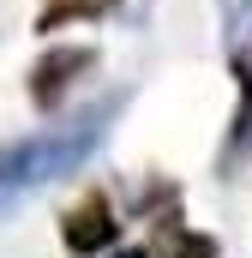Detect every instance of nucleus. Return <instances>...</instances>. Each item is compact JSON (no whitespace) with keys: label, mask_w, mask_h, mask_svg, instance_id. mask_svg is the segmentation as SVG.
Here are the masks:
<instances>
[{"label":"nucleus","mask_w":252,"mask_h":258,"mask_svg":"<svg viewBox=\"0 0 252 258\" xmlns=\"http://www.w3.org/2000/svg\"><path fill=\"white\" fill-rule=\"evenodd\" d=\"M114 0H54V6H42V18H36V30L48 36V30H60L66 18H96V12H108Z\"/></svg>","instance_id":"39448f33"},{"label":"nucleus","mask_w":252,"mask_h":258,"mask_svg":"<svg viewBox=\"0 0 252 258\" xmlns=\"http://www.w3.org/2000/svg\"><path fill=\"white\" fill-rule=\"evenodd\" d=\"M84 72H96V48H48L42 60L30 66V96L48 108V102H60Z\"/></svg>","instance_id":"7ed1b4c3"},{"label":"nucleus","mask_w":252,"mask_h":258,"mask_svg":"<svg viewBox=\"0 0 252 258\" xmlns=\"http://www.w3.org/2000/svg\"><path fill=\"white\" fill-rule=\"evenodd\" d=\"M234 36H252V0L234 6Z\"/></svg>","instance_id":"0eeeda50"},{"label":"nucleus","mask_w":252,"mask_h":258,"mask_svg":"<svg viewBox=\"0 0 252 258\" xmlns=\"http://www.w3.org/2000/svg\"><path fill=\"white\" fill-rule=\"evenodd\" d=\"M234 84H240V114H234V138H228V150H222V168H228L234 156H252V48H246V54H234Z\"/></svg>","instance_id":"20e7f679"},{"label":"nucleus","mask_w":252,"mask_h":258,"mask_svg":"<svg viewBox=\"0 0 252 258\" xmlns=\"http://www.w3.org/2000/svg\"><path fill=\"white\" fill-rule=\"evenodd\" d=\"M60 240H66V252H78V258H96V252H108V246L120 240L114 204H108L102 192H90L84 204H72V210H66V222H60Z\"/></svg>","instance_id":"f03ea898"},{"label":"nucleus","mask_w":252,"mask_h":258,"mask_svg":"<svg viewBox=\"0 0 252 258\" xmlns=\"http://www.w3.org/2000/svg\"><path fill=\"white\" fill-rule=\"evenodd\" d=\"M114 258H144V246H132V252H114Z\"/></svg>","instance_id":"6e6552de"},{"label":"nucleus","mask_w":252,"mask_h":258,"mask_svg":"<svg viewBox=\"0 0 252 258\" xmlns=\"http://www.w3.org/2000/svg\"><path fill=\"white\" fill-rule=\"evenodd\" d=\"M162 258H216V240L210 234H168V252Z\"/></svg>","instance_id":"423d86ee"},{"label":"nucleus","mask_w":252,"mask_h":258,"mask_svg":"<svg viewBox=\"0 0 252 258\" xmlns=\"http://www.w3.org/2000/svg\"><path fill=\"white\" fill-rule=\"evenodd\" d=\"M120 108H126V90H114V96H102L90 114H78L72 126H48V132H36V138L0 144V198L18 204L24 192H36V186H54L66 174H78V168L96 156V144L108 138V126H114Z\"/></svg>","instance_id":"f257e3e1"}]
</instances>
